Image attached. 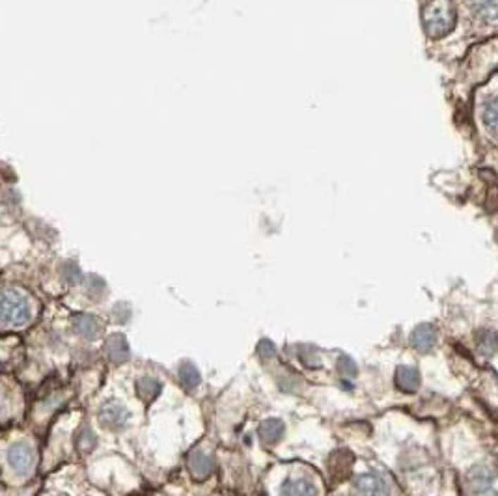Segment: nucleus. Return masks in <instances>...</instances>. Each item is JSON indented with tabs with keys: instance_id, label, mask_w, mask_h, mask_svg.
Listing matches in <instances>:
<instances>
[{
	"instance_id": "1",
	"label": "nucleus",
	"mask_w": 498,
	"mask_h": 496,
	"mask_svg": "<svg viewBox=\"0 0 498 496\" xmlns=\"http://www.w3.org/2000/svg\"><path fill=\"white\" fill-rule=\"evenodd\" d=\"M456 25V10L450 0H431L424 8V27L431 38H442Z\"/></svg>"
},
{
	"instance_id": "2",
	"label": "nucleus",
	"mask_w": 498,
	"mask_h": 496,
	"mask_svg": "<svg viewBox=\"0 0 498 496\" xmlns=\"http://www.w3.org/2000/svg\"><path fill=\"white\" fill-rule=\"evenodd\" d=\"M30 317V305L27 297L17 289L0 291V323L6 326L25 325Z\"/></svg>"
},
{
	"instance_id": "3",
	"label": "nucleus",
	"mask_w": 498,
	"mask_h": 496,
	"mask_svg": "<svg viewBox=\"0 0 498 496\" xmlns=\"http://www.w3.org/2000/svg\"><path fill=\"white\" fill-rule=\"evenodd\" d=\"M466 485L474 496H497V478L489 466H474L466 476Z\"/></svg>"
},
{
	"instance_id": "4",
	"label": "nucleus",
	"mask_w": 498,
	"mask_h": 496,
	"mask_svg": "<svg viewBox=\"0 0 498 496\" xmlns=\"http://www.w3.org/2000/svg\"><path fill=\"white\" fill-rule=\"evenodd\" d=\"M8 463L15 474H28L34 464V452L27 443H15L8 450Z\"/></svg>"
},
{
	"instance_id": "5",
	"label": "nucleus",
	"mask_w": 498,
	"mask_h": 496,
	"mask_svg": "<svg viewBox=\"0 0 498 496\" xmlns=\"http://www.w3.org/2000/svg\"><path fill=\"white\" fill-rule=\"evenodd\" d=\"M355 487L361 496H388L387 481L375 474H366L356 478Z\"/></svg>"
},
{
	"instance_id": "6",
	"label": "nucleus",
	"mask_w": 498,
	"mask_h": 496,
	"mask_svg": "<svg viewBox=\"0 0 498 496\" xmlns=\"http://www.w3.org/2000/svg\"><path fill=\"white\" fill-rule=\"evenodd\" d=\"M99 418L103 421V426L111 427V429H118V427H122L127 421V411L120 403L112 401V403L103 405Z\"/></svg>"
},
{
	"instance_id": "7",
	"label": "nucleus",
	"mask_w": 498,
	"mask_h": 496,
	"mask_svg": "<svg viewBox=\"0 0 498 496\" xmlns=\"http://www.w3.org/2000/svg\"><path fill=\"white\" fill-rule=\"evenodd\" d=\"M282 496H318V489L306 478H290L282 485Z\"/></svg>"
},
{
	"instance_id": "8",
	"label": "nucleus",
	"mask_w": 498,
	"mask_h": 496,
	"mask_svg": "<svg viewBox=\"0 0 498 496\" xmlns=\"http://www.w3.org/2000/svg\"><path fill=\"white\" fill-rule=\"evenodd\" d=\"M411 340H413V345L418 349V351L422 352H428L431 351L435 347V343H437V329H435L433 325H420L414 329L413 336H411Z\"/></svg>"
},
{
	"instance_id": "9",
	"label": "nucleus",
	"mask_w": 498,
	"mask_h": 496,
	"mask_svg": "<svg viewBox=\"0 0 498 496\" xmlns=\"http://www.w3.org/2000/svg\"><path fill=\"white\" fill-rule=\"evenodd\" d=\"M189 470L197 480H206L207 476L213 472V461L211 457L204 452H194L189 457Z\"/></svg>"
},
{
	"instance_id": "10",
	"label": "nucleus",
	"mask_w": 498,
	"mask_h": 496,
	"mask_svg": "<svg viewBox=\"0 0 498 496\" xmlns=\"http://www.w3.org/2000/svg\"><path fill=\"white\" fill-rule=\"evenodd\" d=\"M396 386H398L401 392H409V394L416 392V388L420 386L418 371L413 368H407V366L398 368V371H396Z\"/></svg>"
},
{
	"instance_id": "11",
	"label": "nucleus",
	"mask_w": 498,
	"mask_h": 496,
	"mask_svg": "<svg viewBox=\"0 0 498 496\" xmlns=\"http://www.w3.org/2000/svg\"><path fill=\"white\" fill-rule=\"evenodd\" d=\"M106 355L111 358V362L114 364H122L127 360L129 357V349H127V342L122 334H116V336L108 338L106 342Z\"/></svg>"
},
{
	"instance_id": "12",
	"label": "nucleus",
	"mask_w": 498,
	"mask_h": 496,
	"mask_svg": "<svg viewBox=\"0 0 498 496\" xmlns=\"http://www.w3.org/2000/svg\"><path fill=\"white\" fill-rule=\"evenodd\" d=\"M260 438L266 444H275L280 440V437L284 435V424L280 420H266L258 427Z\"/></svg>"
},
{
	"instance_id": "13",
	"label": "nucleus",
	"mask_w": 498,
	"mask_h": 496,
	"mask_svg": "<svg viewBox=\"0 0 498 496\" xmlns=\"http://www.w3.org/2000/svg\"><path fill=\"white\" fill-rule=\"evenodd\" d=\"M73 326L75 331L85 338H94L97 332H99V325H97V321L94 319L92 315H85V314L77 315V317L73 319Z\"/></svg>"
},
{
	"instance_id": "14",
	"label": "nucleus",
	"mask_w": 498,
	"mask_h": 496,
	"mask_svg": "<svg viewBox=\"0 0 498 496\" xmlns=\"http://www.w3.org/2000/svg\"><path fill=\"white\" fill-rule=\"evenodd\" d=\"M159 390H161V384L155 379H149V377H144V379H140L137 383L138 398L146 401V403H149V401L154 400L155 395L159 394Z\"/></svg>"
},
{
	"instance_id": "15",
	"label": "nucleus",
	"mask_w": 498,
	"mask_h": 496,
	"mask_svg": "<svg viewBox=\"0 0 498 496\" xmlns=\"http://www.w3.org/2000/svg\"><path fill=\"white\" fill-rule=\"evenodd\" d=\"M180 377H181V383H183V386L189 390L197 388V384L200 383V374H198V369L194 368L191 362H185L183 366H181Z\"/></svg>"
},
{
	"instance_id": "16",
	"label": "nucleus",
	"mask_w": 498,
	"mask_h": 496,
	"mask_svg": "<svg viewBox=\"0 0 498 496\" xmlns=\"http://www.w3.org/2000/svg\"><path fill=\"white\" fill-rule=\"evenodd\" d=\"M338 371H340V375H344V377H355L356 375L355 362H353L349 357H340Z\"/></svg>"
},
{
	"instance_id": "17",
	"label": "nucleus",
	"mask_w": 498,
	"mask_h": 496,
	"mask_svg": "<svg viewBox=\"0 0 498 496\" xmlns=\"http://www.w3.org/2000/svg\"><path fill=\"white\" fill-rule=\"evenodd\" d=\"M96 446V437L90 429H82V433L79 435V448L80 452H90Z\"/></svg>"
},
{
	"instance_id": "18",
	"label": "nucleus",
	"mask_w": 498,
	"mask_h": 496,
	"mask_svg": "<svg viewBox=\"0 0 498 496\" xmlns=\"http://www.w3.org/2000/svg\"><path fill=\"white\" fill-rule=\"evenodd\" d=\"M494 347H497V340H494V332H483L482 342H480V349L483 355H493Z\"/></svg>"
},
{
	"instance_id": "19",
	"label": "nucleus",
	"mask_w": 498,
	"mask_h": 496,
	"mask_svg": "<svg viewBox=\"0 0 498 496\" xmlns=\"http://www.w3.org/2000/svg\"><path fill=\"white\" fill-rule=\"evenodd\" d=\"M258 352H260L261 358H270V357H275V347H273V343L270 342L263 340V342L258 345Z\"/></svg>"
}]
</instances>
